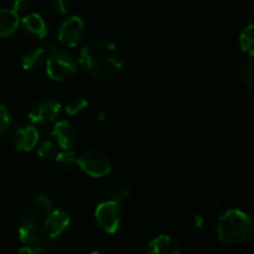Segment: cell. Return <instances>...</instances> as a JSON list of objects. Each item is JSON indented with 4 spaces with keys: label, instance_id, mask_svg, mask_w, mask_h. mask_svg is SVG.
<instances>
[{
    "label": "cell",
    "instance_id": "obj_1",
    "mask_svg": "<svg viewBox=\"0 0 254 254\" xmlns=\"http://www.w3.org/2000/svg\"><path fill=\"white\" fill-rule=\"evenodd\" d=\"M78 62L84 71L97 82H107L123 69L124 60L113 42L94 39L82 47Z\"/></svg>",
    "mask_w": 254,
    "mask_h": 254
},
{
    "label": "cell",
    "instance_id": "obj_2",
    "mask_svg": "<svg viewBox=\"0 0 254 254\" xmlns=\"http://www.w3.org/2000/svg\"><path fill=\"white\" fill-rule=\"evenodd\" d=\"M253 220L247 212L231 208L220 216L216 225L218 241L222 245L233 246L243 243L251 237Z\"/></svg>",
    "mask_w": 254,
    "mask_h": 254
},
{
    "label": "cell",
    "instance_id": "obj_3",
    "mask_svg": "<svg viewBox=\"0 0 254 254\" xmlns=\"http://www.w3.org/2000/svg\"><path fill=\"white\" fill-rule=\"evenodd\" d=\"M46 73L52 81L64 82L77 72V61L67 50L52 44L46 45Z\"/></svg>",
    "mask_w": 254,
    "mask_h": 254
},
{
    "label": "cell",
    "instance_id": "obj_4",
    "mask_svg": "<svg viewBox=\"0 0 254 254\" xmlns=\"http://www.w3.org/2000/svg\"><path fill=\"white\" fill-rule=\"evenodd\" d=\"M78 166L91 178L101 179L108 175L112 164L108 156L98 149H89L78 158Z\"/></svg>",
    "mask_w": 254,
    "mask_h": 254
},
{
    "label": "cell",
    "instance_id": "obj_5",
    "mask_svg": "<svg viewBox=\"0 0 254 254\" xmlns=\"http://www.w3.org/2000/svg\"><path fill=\"white\" fill-rule=\"evenodd\" d=\"M97 223L106 233L113 235L118 232L122 226V210L119 203L111 200H104L97 206L96 212H94Z\"/></svg>",
    "mask_w": 254,
    "mask_h": 254
},
{
    "label": "cell",
    "instance_id": "obj_6",
    "mask_svg": "<svg viewBox=\"0 0 254 254\" xmlns=\"http://www.w3.org/2000/svg\"><path fill=\"white\" fill-rule=\"evenodd\" d=\"M61 112V104L55 99H39L31 106L29 111V118L32 123L47 124L57 119Z\"/></svg>",
    "mask_w": 254,
    "mask_h": 254
},
{
    "label": "cell",
    "instance_id": "obj_7",
    "mask_svg": "<svg viewBox=\"0 0 254 254\" xmlns=\"http://www.w3.org/2000/svg\"><path fill=\"white\" fill-rule=\"evenodd\" d=\"M84 36V22L81 17L71 16L64 20L59 30V41L66 47H76Z\"/></svg>",
    "mask_w": 254,
    "mask_h": 254
},
{
    "label": "cell",
    "instance_id": "obj_8",
    "mask_svg": "<svg viewBox=\"0 0 254 254\" xmlns=\"http://www.w3.org/2000/svg\"><path fill=\"white\" fill-rule=\"evenodd\" d=\"M71 223L68 213L62 210H52L42 221V230L50 238L61 236Z\"/></svg>",
    "mask_w": 254,
    "mask_h": 254
},
{
    "label": "cell",
    "instance_id": "obj_9",
    "mask_svg": "<svg viewBox=\"0 0 254 254\" xmlns=\"http://www.w3.org/2000/svg\"><path fill=\"white\" fill-rule=\"evenodd\" d=\"M52 138L60 148L64 150H69L78 141V131L72 123L61 121L55 124L52 129Z\"/></svg>",
    "mask_w": 254,
    "mask_h": 254
},
{
    "label": "cell",
    "instance_id": "obj_10",
    "mask_svg": "<svg viewBox=\"0 0 254 254\" xmlns=\"http://www.w3.org/2000/svg\"><path fill=\"white\" fill-rule=\"evenodd\" d=\"M40 141L39 131L32 126L17 129L14 135V145L17 151H31Z\"/></svg>",
    "mask_w": 254,
    "mask_h": 254
},
{
    "label": "cell",
    "instance_id": "obj_11",
    "mask_svg": "<svg viewBox=\"0 0 254 254\" xmlns=\"http://www.w3.org/2000/svg\"><path fill=\"white\" fill-rule=\"evenodd\" d=\"M45 232L40 222H25L20 223L19 238L25 246L36 247L41 246L44 242Z\"/></svg>",
    "mask_w": 254,
    "mask_h": 254
},
{
    "label": "cell",
    "instance_id": "obj_12",
    "mask_svg": "<svg viewBox=\"0 0 254 254\" xmlns=\"http://www.w3.org/2000/svg\"><path fill=\"white\" fill-rule=\"evenodd\" d=\"M146 254H189L180 250L178 242L168 235H160L154 238L148 246Z\"/></svg>",
    "mask_w": 254,
    "mask_h": 254
},
{
    "label": "cell",
    "instance_id": "obj_13",
    "mask_svg": "<svg viewBox=\"0 0 254 254\" xmlns=\"http://www.w3.org/2000/svg\"><path fill=\"white\" fill-rule=\"evenodd\" d=\"M22 26H24L25 31L35 39H45L49 34V29H47L44 17L36 12H31V14L24 16Z\"/></svg>",
    "mask_w": 254,
    "mask_h": 254
},
{
    "label": "cell",
    "instance_id": "obj_14",
    "mask_svg": "<svg viewBox=\"0 0 254 254\" xmlns=\"http://www.w3.org/2000/svg\"><path fill=\"white\" fill-rule=\"evenodd\" d=\"M20 25L17 12L11 9L0 7V37H9L15 34Z\"/></svg>",
    "mask_w": 254,
    "mask_h": 254
},
{
    "label": "cell",
    "instance_id": "obj_15",
    "mask_svg": "<svg viewBox=\"0 0 254 254\" xmlns=\"http://www.w3.org/2000/svg\"><path fill=\"white\" fill-rule=\"evenodd\" d=\"M44 62H46V50L39 47L27 51L22 57L21 64L25 71H35L39 69Z\"/></svg>",
    "mask_w": 254,
    "mask_h": 254
},
{
    "label": "cell",
    "instance_id": "obj_16",
    "mask_svg": "<svg viewBox=\"0 0 254 254\" xmlns=\"http://www.w3.org/2000/svg\"><path fill=\"white\" fill-rule=\"evenodd\" d=\"M30 210L35 213L39 220L44 221V218L54 210V206H52V201L50 200V197L45 195H36L32 197Z\"/></svg>",
    "mask_w": 254,
    "mask_h": 254
},
{
    "label": "cell",
    "instance_id": "obj_17",
    "mask_svg": "<svg viewBox=\"0 0 254 254\" xmlns=\"http://www.w3.org/2000/svg\"><path fill=\"white\" fill-rule=\"evenodd\" d=\"M240 44L243 52L254 59V24L248 25L240 36Z\"/></svg>",
    "mask_w": 254,
    "mask_h": 254
},
{
    "label": "cell",
    "instance_id": "obj_18",
    "mask_svg": "<svg viewBox=\"0 0 254 254\" xmlns=\"http://www.w3.org/2000/svg\"><path fill=\"white\" fill-rule=\"evenodd\" d=\"M57 165L64 170H72L76 166H78V158L76 154L71 150H64L55 156Z\"/></svg>",
    "mask_w": 254,
    "mask_h": 254
},
{
    "label": "cell",
    "instance_id": "obj_19",
    "mask_svg": "<svg viewBox=\"0 0 254 254\" xmlns=\"http://www.w3.org/2000/svg\"><path fill=\"white\" fill-rule=\"evenodd\" d=\"M88 107V101L82 96H73L64 104V111L69 116H77Z\"/></svg>",
    "mask_w": 254,
    "mask_h": 254
},
{
    "label": "cell",
    "instance_id": "obj_20",
    "mask_svg": "<svg viewBox=\"0 0 254 254\" xmlns=\"http://www.w3.org/2000/svg\"><path fill=\"white\" fill-rule=\"evenodd\" d=\"M240 77L246 87L254 91V59L248 60L241 64Z\"/></svg>",
    "mask_w": 254,
    "mask_h": 254
},
{
    "label": "cell",
    "instance_id": "obj_21",
    "mask_svg": "<svg viewBox=\"0 0 254 254\" xmlns=\"http://www.w3.org/2000/svg\"><path fill=\"white\" fill-rule=\"evenodd\" d=\"M37 155L42 160H51L56 156V143L54 139H44L37 144Z\"/></svg>",
    "mask_w": 254,
    "mask_h": 254
},
{
    "label": "cell",
    "instance_id": "obj_22",
    "mask_svg": "<svg viewBox=\"0 0 254 254\" xmlns=\"http://www.w3.org/2000/svg\"><path fill=\"white\" fill-rule=\"evenodd\" d=\"M131 196H133V191H131L130 188H128V186H118V188H114L111 191L108 200L114 201V202L121 205V203L130 200Z\"/></svg>",
    "mask_w": 254,
    "mask_h": 254
},
{
    "label": "cell",
    "instance_id": "obj_23",
    "mask_svg": "<svg viewBox=\"0 0 254 254\" xmlns=\"http://www.w3.org/2000/svg\"><path fill=\"white\" fill-rule=\"evenodd\" d=\"M10 123V113L4 104L0 103V136L6 131Z\"/></svg>",
    "mask_w": 254,
    "mask_h": 254
},
{
    "label": "cell",
    "instance_id": "obj_24",
    "mask_svg": "<svg viewBox=\"0 0 254 254\" xmlns=\"http://www.w3.org/2000/svg\"><path fill=\"white\" fill-rule=\"evenodd\" d=\"M71 0H52V9L61 15H66L71 10Z\"/></svg>",
    "mask_w": 254,
    "mask_h": 254
},
{
    "label": "cell",
    "instance_id": "obj_25",
    "mask_svg": "<svg viewBox=\"0 0 254 254\" xmlns=\"http://www.w3.org/2000/svg\"><path fill=\"white\" fill-rule=\"evenodd\" d=\"M17 254H49V250L44 245L36 246V247H29L25 246L17 251Z\"/></svg>",
    "mask_w": 254,
    "mask_h": 254
},
{
    "label": "cell",
    "instance_id": "obj_26",
    "mask_svg": "<svg viewBox=\"0 0 254 254\" xmlns=\"http://www.w3.org/2000/svg\"><path fill=\"white\" fill-rule=\"evenodd\" d=\"M34 4V0H14L12 2V6H14V11L19 12V11H25V10L30 9Z\"/></svg>",
    "mask_w": 254,
    "mask_h": 254
},
{
    "label": "cell",
    "instance_id": "obj_27",
    "mask_svg": "<svg viewBox=\"0 0 254 254\" xmlns=\"http://www.w3.org/2000/svg\"><path fill=\"white\" fill-rule=\"evenodd\" d=\"M203 226V220L200 217V216H195L193 217V228L196 230V232H197L198 230H201Z\"/></svg>",
    "mask_w": 254,
    "mask_h": 254
},
{
    "label": "cell",
    "instance_id": "obj_28",
    "mask_svg": "<svg viewBox=\"0 0 254 254\" xmlns=\"http://www.w3.org/2000/svg\"><path fill=\"white\" fill-rule=\"evenodd\" d=\"M91 254H106V253L101 252V251H94V252H92Z\"/></svg>",
    "mask_w": 254,
    "mask_h": 254
}]
</instances>
